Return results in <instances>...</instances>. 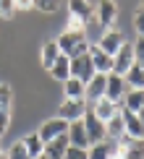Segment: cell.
I'll return each mask as SVG.
<instances>
[{
	"instance_id": "1",
	"label": "cell",
	"mask_w": 144,
	"mask_h": 159,
	"mask_svg": "<svg viewBox=\"0 0 144 159\" xmlns=\"http://www.w3.org/2000/svg\"><path fill=\"white\" fill-rule=\"evenodd\" d=\"M58 50H60V55H65L68 60H74V57H81L89 52V42H87V31H68L65 29L60 37L55 39Z\"/></svg>"
},
{
	"instance_id": "2",
	"label": "cell",
	"mask_w": 144,
	"mask_h": 159,
	"mask_svg": "<svg viewBox=\"0 0 144 159\" xmlns=\"http://www.w3.org/2000/svg\"><path fill=\"white\" fill-rule=\"evenodd\" d=\"M134 63H136V57H134V42H128V39H126L123 47L113 55V73L115 76H126Z\"/></svg>"
},
{
	"instance_id": "3",
	"label": "cell",
	"mask_w": 144,
	"mask_h": 159,
	"mask_svg": "<svg viewBox=\"0 0 144 159\" xmlns=\"http://www.w3.org/2000/svg\"><path fill=\"white\" fill-rule=\"evenodd\" d=\"M65 133H68V123L60 120V117H50V120H45L37 128V136L42 138V143H50V141H55V138H60Z\"/></svg>"
},
{
	"instance_id": "4",
	"label": "cell",
	"mask_w": 144,
	"mask_h": 159,
	"mask_svg": "<svg viewBox=\"0 0 144 159\" xmlns=\"http://www.w3.org/2000/svg\"><path fill=\"white\" fill-rule=\"evenodd\" d=\"M94 76H97V70H94V65H92L89 52H87V55H81V57H74V60H71V78H76V81H81L84 86H87Z\"/></svg>"
},
{
	"instance_id": "5",
	"label": "cell",
	"mask_w": 144,
	"mask_h": 159,
	"mask_svg": "<svg viewBox=\"0 0 144 159\" xmlns=\"http://www.w3.org/2000/svg\"><path fill=\"white\" fill-rule=\"evenodd\" d=\"M87 107H89V104L84 102V99H63L60 110H58V117L71 125V123H76V120H81V117H84Z\"/></svg>"
},
{
	"instance_id": "6",
	"label": "cell",
	"mask_w": 144,
	"mask_h": 159,
	"mask_svg": "<svg viewBox=\"0 0 144 159\" xmlns=\"http://www.w3.org/2000/svg\"><path fill=\"white\" fill-rule=\"evenodd\" d=\"M81 123H84V130H87V138H89V146H94V143H100L105 141V123L102 120H97L94 117V112H92L87 107V112H84V117H81Z\"/></svg>"
},
{
	"instance_id": "7",
	"label": "cell",
	"mask_w": 144,
	"mask_h": 159,
	"mask_svg": "<svg viewBox=\"0 0 144 159\" xmlns=\"http://www.w3.org/2000/svg\"><path fill=\"white\" fill-rule=\"evenodd\" d=\"M128 86H126V78L123 76H115V73H108V84H105V99H110L113 104H121L123 97H126Z\"/></svg>"
},
{
	"instance_id": "8",
	"label": "cell",
	"mask_w": 144,
	"mask_h": 159,
	"mask_svg": "<svg viewBox=\"0 0 144 159\" xmlns=\"http://www.w3.org/2000/svg\"><path fill=\"white\" fill-rule=\"evenodd\" d=\"M94 16H97V21H100V26H105V31L113 29V24L118 18V3H113V0L94 3Z\"/></svg>"
},
{
	"instance_id": "9",
	"label": "cell",
	"mask_w": 144,
	"mask_h": 159,
	"mask_svg": "<svg viewBox=\"0 0 144 159\" xmlns=\"http://www.w3.org/2000/svg\"><path fill=\"white\" fill-rule=\"evenodd\" d=\"M123 42H126V37H123L118 29H108V31H102V37H100V42H97V47H100L105 55L113 57L115 52L123 47Z\"/></svg>"
},
{
	"instance_id": "10",
	"label": "cell",
	"mask_w": 144,
	"mask_h": 159,
	"mask_svg": "<svg viewBox=\"0 0 144 159\" xmlns=\"http://www.w3.org/2000/svg\"><path fill=\"white\" fill-rule=\"evenodd\" d=\"M121 117H123V130L131 141H144V125L139 123L136 112H128V110H121Z\"/></svg>"
},
{
	"instance_id": "11",
	"label": "cell",
	"mask_w": 144,
	"mask_h": 159,
	"mask_svg": "<svg viewBox=\"0 0 144 159\" xmlns=\"http://www.w3.org/2000/svg\"><path fill=\"white\" fill-rule=\"evenodd\" d=\"M105 84H108V76L97 73L87 86H84V102H87V104H94L97 99H102V97H105Z\"/></svg>"
},
{
	"instance_id": "12",
	"label": "cell",
	"mask_w": 144,
	"mask_h": 159,
	"mask_svg": "<svg viewBox=\"0 0 144 159\" xmlns=\"http://www.w3.org/2000/svg\"><path fill=\"white\" fill-rule=\"evenodd\" d=\"M68 5V16L76 18V21H81L84 26H87V21L92 16H94V3H87V0H71Z\"/></svg>"
},
{
	"instance_id": "13",
	"label": "cell",
	"mask_w": 144,
	"mask_h": 159,
	"mask_svg": "<svg viewBox=\"0 0 144 159\" xmlns=\"http://www.w3.org/2000/svg\"><path fill=\"white\" fill-rule=\"evenodd\" d=\"M89 57H92V65H94L97 73H102V76L113 73V57L105 55V52L97 47V44H89Z\"/></svg>"
},
{
	"instance_id": "14",
	"label": "cell",
	"mask_w": 144,
	"mask_h": 159,
	"mask_svg": "<svg viewBox=\"0 0 144 159\" xmlns=\"http://www.w3.org/2000/svg\"><path fill=\"white\" fill-rule=\"evenodd\" d=\"M89 110L94 112V117H97V120L108 123L110 117H115L118 112H121V104H113L110 99H105V97H102V99H97L94 104H89Z\"/></svg>"
},
{
	"instance_id": "15",
	"label": "cell",
	"mask_w": 144,
	"mask_h": 159,
	"mask_svg": "<svg viewBox=\"0 0 144 159\" xmlns=\"http://www.w3.org/2000/svg\"><path fill=\"white\" fill-rule=\"evenodd\" d=\"M68 146H74V149H84L87 151L89 149V138H87V130H84V123L81 120H76V123H71L68 125Z\"/></svg>"
},
{
	"instance_id": "16",
	"label": "cell",
	"mask_w": 144,
	"mask_h": 159,
	"mask_svg": "<svg viewBox=\"0 0 144 159\" xmlns=\"http://www.w3.org/2000/svg\"><path fill=\"white\" fill-rule=\"evenodd\" d=\"M113 154H115V143L108 138L87 149V159H113Z\"/></svg>"
},
{
	"instance_id": "17",
	"label": "cell",
	"mask_w": 144,
	"mask_h": 159,
	"mask_svg": "<svg viewBox=\"0 0 144 159\" xmlns=\"http://www.w3.org/2000/svg\"><path fill=\"white\" fill-rule=\"evenodd\" d=\"M21 143H24V149H26V154H29V159H39V157L45 154V143H42V138L37 136V130H34V133H29V136H24Z\"/></svg>"
},
{
	"instance_id": "18",
	"label": "cell",
	"mask_w": 144,
	"mask_h": 159,
	"mask_svg": "<svg viewBox=\"0 0 144 159\" xmlns=\"http://www.w3.org/2000/svg\"><path fill=\"white\" fill-rule=\"evenodd\" d=\"M50 76L55 78V81H60V84H65L71 78V60L65 55H60L55 63H52V68H50Z\"/></svg>"
},
{
	"instance_id": "19",
	"label": "cell",
	"mask_w": 144,
	"mask_h": 159,
	"mask_svg": "<svg viewBox=\"0 0 144 159\" xmlns=\"http://www.w3.org/2000/svg\"><path fill=\"white\" fill-rule=\"evenodd\" d=\"M65 151H68V136H60L55 141L45 143V157L47 159H63Z\"/></svg>"
},
{
	"instance_id": "20",
	"label": "cell",
	"mask_w": 144,
	"mask_h": 159,
	"mask_svg": "<svg viewBox=\"0 0 144 159\" xmlns=\"http://www.w3.org/2000/svg\"><path fill=\"white\" fill-rule=\"evenodd\" d=\"M142 102H144V91H139V89H128V91H126V97H123V102H121V110L139 112Z\"/></svg>"
},
{
	"instance_id": "21",
	"label": "cell",
	"mask_w": 144,
	"mask_h": 159,
	"mask_svg": "<svg viewBox=\"0 0 144 159\" xmlns=\"http://www.w3.org/2000/svg\"><path fill=\"white\" fill-rule=\"evenodd\" d=\"M105 136H108V141H118L121 136H126V130H123V117H121V112L105 123Z\"/></svg>"
},
{
	"instance_id": "22",
	"label": "cell",
	"mask_w": 144,
	"mask_h": 159,
	"mask_svg": "<svg viewBox=\"0 0 144 159\" xmlns=\"http://www.w3.org/2000/svg\"><path fill=\"white\" fill-rule=\"evenodd\" d=\"M60 57V50H58V44L55 42H45L42 44V52H39V60H42V68H52V63Z\"/></svg>"
},
{
	"instance_id": "23",
	"label": "cell",
	"mask_w": 144,
	"mask_h": 159,
	"mask_svg": "<svg viewBox=\"0 0 144 159\" xmlns=\"http://www.w3.org/2000/svg\"><path fill=\"white\" fill-rule=\"evenodd\" d=\"M123 78H126V86H128V89H139V91H144V70H142L136 63L131 65V70H128Z\"/></svg>"
},
{
	"instance_id": "24",
	"label": "cell",
	"mask_w": 144,
	"mask_h": 159,
	"mask_svg": "<svg viewBox=\"0 0 144 159\" xmlns=\"http://www.w3.org/2000/svg\"><path fill=\"white\" fill-rule=\"evenodd\" d=\"M63 99H84V84L76 78H68L63 84Z\"/></svg>"
},
{
	"instance_id": "25",
	"label": "cell",
	"mask_w": 144,
	"mask_h": 159,
	"mask_svg": "<svg viewBox=\"0 0 144 159\" xmlns=\"http://www.w3.org/2000/svg\"><path fill=\"white\" fill-rule=\"evenodd\" d=\"M11 104H13L11 84H0V112H11Z\"/></svg>"
},
{
	"instance_id": "26",
	"label": "cell",
	"mask_w": 144,
	"mask_h": 159,
	"mask_svg": "<svg viewBox=\"0 0 144 159\" xmlns=\"http://www.w3.org/2000/svg\"><path fill=\"white\" fill-rule=\"evenodd\" d=\"M63 3H58V0H31V8L42 11V13H58L60 11Z\"/></svg>"
},
{
	"instance_id": "27",
	"label": "cell",
	"mask_w": 144,
	"mask_h": 159,
	"mask_svg": "<svg viewBox=\"0 0 144 159\" xmlns=\"http://www.w3.org/2000/svg\"><path fill=\"white\" fill-rule=\"evenodd\" d=\"M123 159H144V141H134V143L126 149Z\"/></svg>"
},
{
	"instance_id": "28",
	"label": "cell",
	"mask_w": 144,
	"mask_h": 159,
	"mask_svg": "<svg viewBox=\"0 0 144 159\" xmlns=\"http://www.w3.org/2000/svg\"><path fill=\"white\" fill-rule=\"evenodd\" d=\"M5 157H8V159H29V154H26V149H24V143H21V141L13 143V146L5 151Z\"/></svg>"
},
{
	"instance_id": "29",
	"label": "cell",
	"mask_w": 144,
	"mask_h": 159,
	"mask_svg": "<svg viewBox=\"0 0 144 159\" xmlns=\"http://www.w3.org/2000/svg\"><path fill=\"white\" fill-rule=\"evenodd\" d=\"M16 16V3L13 0H0V18H13Z\"/></svg>"
},
{
	"instance_id": "30",
	"label": "cell",
	"mask_w": 144,
	"mask_h": 159,
	"mask_svg": "<svg viewBox=\"0 0 144 159\" xmlns=\"http://www.w3.org/2000/svg\"><path fill=\"white\" fill-rule=\"evenodd\" d=\"M134 57H136V65L144 70V39H139V37L134 42Z\"/></svg>"
},
{
	"instance_id": "31",
	"label": "cell",
	"mask_w": 144,
	"mask_h": 159,
	"mask_svg": "<svg viewBox=\"0 0 144 159\" xmlns=\"http://www.w3.org/2000/svg\"><path fill=\"white\" fill-rule=\"evenodd\" d=\"M134 29L139 34V39H144V8H139L134 13Z\"/></svg>"
},
{
	"instance_id": "32",
	"label": "cell",
	"mask_w": 144,
	"mask_h": 159,
	"mask_svg": "<svg viewBox=\"0 0 144 159\" xmlns=\"http://www.w3.org/2000/svg\"><path fill=\"white\" fill-rule=\"evenodd\" d=\"M63 159H87V151H84V149H74V146H68V151L63 154Z\"/></svg>"
},
{
	"instance_id": "33",
	"label": "cell",
	"mask_w": 144,
	"mask_h": 159,
	"mask_svg": "<svg viewBox=\"0 0 144 159\" xmlns=\"http://www.w3.org/2000/svg\"><path fill=\"white\" fill-rule=\"evenodd\" d=\"M8 125H11V112H0V138L8 133Z\"/></svg>"
},
{
	"instance_id": "34",
	"label": "cell",
	"mask_w": 144,
	"mask_h": 159,
	"mask_svg": "<svg viewBox=\"0 0 144 159\" xmlns=\"http://www.w3.org/2000/svg\"><path fill=\"white\" fill-rule=\"evenodd\" d=\"M13 3H16V13H18V11H29V8H31V0H13Z\"/></svg>"
},
{
	"instance_id": "35",
	"label": "cell",
	"mask_w": 144,
	"mask_h": 159,
	"mask_svg": "<svg viewBox=\"0 0 144 159\" xmlns=\"http://www.w3.org/2000/svg\"><path fill=\"white\" fill-rule=\"evenodd\" d=\"M3 154H5V151H3V149H0V157H3Z\"/></svg>"
},
{
	"instance_id": "36",
	"label": "cell",
	"mask_w": 144,
	"mask_h": 159,
	"mask_svg": "<svg viewBox=\"0 0 144 159\" xmlns=\"http://www.w3.org/2000/svg\"><path fill=\"white\" fill-rule=\"evenodd\" d=\"M0 159H8V157H5V154H3V157H0Z\"/></svg>"
},
{
	"instance_id": "37",
	"label": "cell",
	"mask_w": 144,
	"mask_h": 159,
	"mask_svg": "<svg viewBox=\"0 0 144 159\" xmlns=\"http://www.w3.org/2000/svg\"><path fill=\"white\" fill-rule=\"evenodd\" d=\"M39 159H47V157H45V154H42V157H39Z\"/></svg>"
},
{
	"instance_id": "38",
	"label": "cell",
	"mask_w": 144,
	"mask_h": 159,
	"mask_svg": "<svg viewBox=\"0 0 144 159\" xmlns=\"http://www.w3.org/2000/svg\"><path fill=\"white\" fill-rule=\"evenodd\" d=\"M142 8H144V3H142Z\"/></svg>"
},
{
	"instance_id": "39",
	"label": "cell",
	"mask_w": 144,
	"mask_h": 159,
	"mask_svg": "<svg viewBox=\"0 0 144 159\" xmlns=\"http://www.w3.org/2000/svg\"><path fill=\"white\" fill-rule=\"evenodd\" d=\"M113 159H118V157H113Z\"/></svg>"
}]
</instances>
